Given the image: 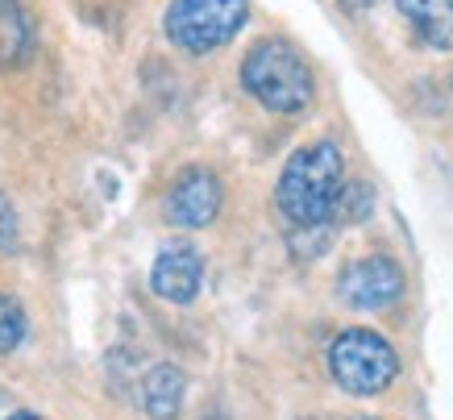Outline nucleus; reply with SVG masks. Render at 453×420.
Segmentation results:
<instances>
[{"label": "nucleus", "mask_w": 453, "mask_h": 420, "mask_svg": "<svg viewBox=\"0 0 453 420\" xmlns=\"http://www.w3.org/2000/svg\"><path fill=\"white\" fill-rule=\"evenodd\" d=\"M345 188V159L333 142H312V146L296 150L279 175L275 200L283 208V217L300 229H316V225H333L337 200Z\"/></svg>", "instance_id": "f257e3e1"}, {"label": "nucleus", "mask_w": 453, "mask_h": 420, "mask_svg": "<svg viewBox=\"0 0 453 420\" xmlns=\"http://www.w3.org/2000/svg\"><path fill=\"white\" fill-rule=\"evenodd\" d=\"M242 83L246 92L271 113H300L312 105L316 80L300 46L288 38H262L246 51L242 63Z\"/></svg>", "instance_id": "f03ea898"}, {"label": "nucleus", "mask_w": 453, "mask_h": 420, "mask_svg": "<svg viewBox=\"0 0 453 420\" xmlns=\"http://www.w3.org/2000/svg\"><path fill=\"white\" fill-rule=\"evenodd\" d=\"M250 0H171L163 17L166 38L188 55H212L246 26Z\"/></svg>", "instance_id": "7ed1b4c3"}, {"label": "nucleus", "mask_w": 453, "mask_h": 420, "mask_svg": "<svg viewBox=\"0 0 453 420\" xmlns=\"http://www.w3.org/2000/svg\"><path fill=\"white\" fill-rule=\"evenodd\" d=\"M329 375L349 395H379L399 375V354L374 329H345L329 346Z\"/></svg>", "instance_id": "20e7f679"}, {"label": "nucleus", "mask_w": 453, "mask_h": 420, "mask_svg": "<svg viewBox=\"0 0 453 420\" xmlns=\"http://www.w3.org/2000/svg\"><path fill=\"white\" fill-rule=\"evenodd\" d=\"M337 296L357 312H383L403 296V271H399L395 258L387 254L357 258L337 279Z\"/></svg>", "instance_id": "39448f33"}, {"label": "nucleus", "mask_w": 453, "mask_h": 420, "mask_svg": "<svg viewBox=\"0 0 453 420\" xmlns=\"http://www.w3.org/2000/svg\"><path fill=\"white\" fill-rule=\"evenodd\" d=\"M220 200H225L220 179L204 167H192V171H183L175 179V188L166 196V217L175 221L179 229H204V225L217 221Z\"/></svg>", "instance_id": "423d86ee"}, {"label": "nucleus", "mask_w": 453, "mask_h": 420, "mask_svg": "<svg viewBox=\"0 0 453 420\" xmlns=\"http://www.w3.org/2000/svg\"><path fill=\"white\" fill-rule=\"evenodd\" d=\"M204 284V258L196 254L188 242H171L158 250L150 271V287L154 296L166 304H192L196 292Z\"/></svg>", "instance_id": "0eeeda50"}, {"label": "nucleus", "mask_w": 453, "mask_h": 420, "mask_svg": "<svg viewBox=\"0 0 453 420\" xmlns=\"http://www.w3.org/2000/svg\"><path fill=\"white\" fill-rule=\"evenodd\" d=\"M395 9L425 46L453 51V0H395Z\"/></svg>", "instance_id": "6e6552de"}, {"label": "nucleus", "mask_w": 453, "mask_h": 420, "mask_svg": "<svg viewBox=\"0 0 453 420\" xmlns=\"http://www.w3.org/2000/svg\"><path fill=\"white\" fill-rule=\"evenodd\" d=\"M183 392H188L183 370L171 362H158L142 383V408L150 412V420H175L183 408Z\"/></svg>", "instance_id": "1a4fd4ad"}, {"label": "nucleus", "mask_w": 453, "mask_h": 420, "mask_svg": "<svg viewBox=\"0 0 453 420\" xmlns=\"http://www.w3.org/2000/svg\"><path fill=\"white\" fill-rule=\"evenodd\" d=\"M29 51V21L13 0H0V67H9Z\"/></svg>", "instance_id": "9d476101"}, {"label": "nucleus", "mask_w": 453, "mask_h": 420, "mask_svg": "<svg viewBox=\"0 0 453 420\" xmlns=\"http://www.w3.org/2000/svg\"><path fill=\"white\" fill-rule=\"evenodd\" d=\"M371 208H374L371 183H345L342 200H337V213H333V225H354V221L371 217Z\"/></svg>", "instance_id": "9b49d317"}, {"label": "nucleus", "mask_w": 453, "mask_h": 420, "mask_svg": "<svg viewBox=\"0 0 453 420\" xmlns=\"http://www.w3.org/2000/svg\"><path fill=\"white\" fill-rule=\"evenodd\" d=\"M26 341V312L13 296H0V354H13Z\"/></svg>", "instance_id": "f8f14e48"}, {"label": "nucleus", "mask_w": 453, "mask_h": 420, "mask_svg": "<svg viewBox=\"0 0 453 420\" xmlns=\"http://www.w3.org/2000/svg\"><path fill=\"white\" fill-rule=\"evenodd\" d=\"M17 242H21V225H17V213H13V204L0 196V250H17Z\"/></svg>", "instance_id": "ddd939ff"}, {"label": "nucleus", "mask_w": 453, "mask_h": 420, "mask_svg": "<svg viewBox=\"0 0 453 420\" xmlns=\"http://www.w3.org/2000/svg\"><path fill=\"white\" fill-rule=\"evenodd\" d=\"M4 420H38L34 412H13V416H4Z\"/></svg>", "instance_id": "4468645a"}, {"label": "nucleus", "mask_w": 453, "mask_h": 420, "mask_svg": "<svg viewBox=\"0 0 453 420\" xmlns=\"http://www.w3.org/2000/svg\"><path fill=\"white\" fill-rule=\"evenodd\" d=\"M349 9H366V4H374V0H345Z\"/></svg>", "instance_id": "2eb2a0df"}]
</instances>
